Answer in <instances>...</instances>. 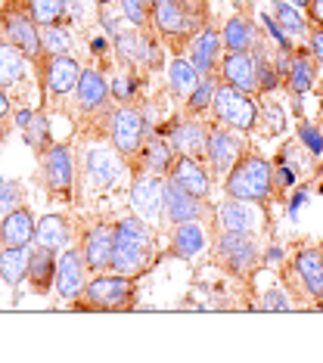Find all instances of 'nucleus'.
<instances>
[{
    "mask_svg": "<svg viewBox=\"0 0 323 363\" xmlns=\"http://www.w3.org/2000/svg\"><path fill=\"white\" fill-rule=\"evenodd\" d=\"M209 249V230L202 220H187V224H174L168 249L159 258H180V261H193L196 255H202Z\"/></svg>",
    "mask_w": 323,
    "mask_h": 363,
    "instance_id": "obj_22",
    "label": "nucleus"
},
{
    "mask_svg": "<svg viewBox=\"0 0 323 363\" xmlns=\"http://www.w3.org/2000/svg\"><path fill=\"white\" fill-rule=\"evenodd\" d=\"M212 180L214 177H212L209 164H205L202 159H193V155H184V152L174 155V164H171V171H168V184L187 189V193L199 196V199H209Z\"/></svg>",
    "mask_w": 323,
    "mask_h": 363,
    "instance_id": "obj_18",
    "label": "nucleus"
},
{
    "mask_svg": "<svg viewBox=\"0 0 323 363\" xmlns=\"http://www.w3.org/2000/svg\"><path fill=\"white\" fill-rule=\"evenodd\" d=\"M16 205H22V186L16 180L0 177V214L13 211Z\"/></svg>",
    "mask_w": 323,
    "mask_h": 363,
    "instance_id": "obj_44",
    "label": "nucleus"
},
{
    "mask_svg": "<svg viewBox=\"0 0 323 363\" xmlns=\"http://www.w3.org/2000/svg\"><path fill=\"white\" fill-rule=\"evenodd\" d=\"M69 242H72V224L62 214H44L35 224V242L31 245H40V249H50V252H62V249H69Z\"/></svg>",
    "mask_w": 323,
    "mask_h": 363,
    "instance_id": "obj_29",
    "label": "nucleus"
},
{
    "mask_svg": "<svg viewBox=\"0 0 323 363\" xmlns=\"http://www.w3.org/2000/svg\"><path fill=\"white\" fill-rule=\"evenodd\" d=\"M212 233H255L261 230V214L255 208V202H243V199H224L214 208V218H209Z\"/></svg>",
    "mask_w": 323,
    "mask_h": 363,
    "instance_id": "obj_15",
    "label": "nucleus"
},
{
    "mask_svg": "<svg viewBox=\"0 0 323 363\" xmlns=\"http://www.w3.org/2000/svg\"><path fill=\"white\" fill-rule=\"evenodd\" d=\"M221 56H224V40H221V31H214L212 26H205L187 47V60L193 62L199 75H218Z\"/></svg>",
    "mask_w": 323,
    "mask_h": 363,
    "instance_id": "obj_23",
    "label": "nucleus"
},
{
    "mask_svg": "<svg viewBox=\"0 0 323 363\" xmlns=\"http://www.w3.org/2000/svg\"><path fill=\"white\" fill-rule=\"evenodd\" d=\"M38 60H40V84H44L47 96H53V100L69 96L81 75L78 60L69 53H40Z\"/></svg>",
    "mask_w": 323,
    "mask_h": 363,
    "instance_id": "obj_13",
    "label": "nucleus"
},
{
    "mask_svg": "<svg viewBox=\"0 0 323 363\" xmlns=\"http://www.w3.org/2000/svg\"><path fill=\"white\" fill-rule=\"evenodd\" d=\"M146 112L137 103H121L112 106V118H109V143L112 150L121 155L124 162H131L140 152L146 140Z\"/></svg>",
    "mask_w": 323,
    "mask_h": 363,
    "instance_id": "obj_6",
    "label": "nucleus"
},
{
    "mask_svg": "<svg viewBox=\"0 0 323 363\" xmlns=\"http://www.w3.org/2000/svg\"><path fill=\"white\" fill-rule=\"evenodd\" d=\"M112 242H115V220H94L78 236V252L84 258L90 274H103L112 264Z\"/></svg>",
    "mask_w": 323,
    "mask_h": 363,
    "instance_id": "obj_14",
    "label": "nucleus"
},
{
    "mask_svg": "<svg viewBox=\"0 0 323 363\" xmlns=\"http://www.w3.org/2000/svg\"><path fill=\"white\" fill-rule=\"evenodd\" d=\"M280 258H283V252H280L277 245H273V249H268V255H264V261H268V264H277Z\"/></svg>",
    "mask_w": 323,
    "mask_h": 363,
    "instance_id": "obj_54",
    "label": "nucleus"
},
{
    "mask_svg": "<svg viewBox=\"0 0 323 363\" xmlns=\"http://www.w3.org/2000/svg\"><path fill=\"white\" fill-rule=\"evenodd\" d=\"M218 81L224 84L255 94L258 90V75H255V56L252 53H230L224 50L221 65H218Z\"/></svg>",
    "mask_w": 323,
    "mask_h": 363,
    "instance_id": "obj_24",
    "label": "nucleus"
},
{
    "mask_svg": "<svg viewBox=\"0 0 323 363\" xmlns=\"http://www.w3.org/2000/svg\"><path fill=\"white\" fill-rule=\"evenodd\" d=\"M10 115H13V103L6 96V87H0V121H6Z\"/></svg>",
    "mask_w": 323,
    "mask_h": 363,
    "instance_id": "obj_53",
    "label": "nucleus"
},
{
    "mask_svg": "<svg viewBox=\"0 0 323 363\" xmlns=\"http://www.w3.org/2000/svg\"><path fill=\"white\" fill-rule=\"evenodd\" d=\"M261 118L268 125V134H283L286 130V109L277 103H261Z\"/></svg>",
    "mask_w": 323,
    "mask_h": 363,
    "instance_id": "obj_43",
    "label": "nucleus"
},
{
    "mask_svg": "<svg viewBox=\"0 0 323 363\" xmlns=\"http://www.w3.org/2000/svg\"><path fill=\"white\" fill-rule=\"evenodd\" d=\"M165 189H168V177L159 174H134L131 180V208L137 218L146 224H159L165 218Z\"/></svg>",
    "mask_w": 323,
    "mask_h": 363,
    "instance_id": "obj_12",
    "label": "nucleus"
},
{
    "mask_svg": "<svg viewBox=\"0 0 323 363\" xmlns=\"http://www.w3.org/2000/svg\"><path fill=\"white\" fill-rule=\"evenodd\" d=\"M119 10L131 28L149 31V0H119Z\"/></svg>",
    "mask_w": 323,
    "mask_h": 363,
    "instance_id": "obj_42",
    "label": "nucleus"
},
{
    "mask_svg": "<svg viewBox=\"0 0 323 363\" xmlns=\"http://www.w3.org/2000/svg\"><path fill=\"white\" fill-rule=\"evenodd\" d=\"M28 6L38 26H53L65 16V0H28Z\"/></svg>",
    "mask_w": 323,
    "mask_h": 363,
    "instance_id": "obj_41",
    "label": "nucleus"
},
{
    "mask_svg": "<svg viewBox=\"0 0 323 363\" xmlns=\"http://www.w3.org/2000/svg\"><path fill=\"white\" fill-rule=\"evenodd\" d=\"M224 193L230 199H243V202H255V205H268L273 199V184H270V162L258 155L248 146L239 155L236 164L227 171L224 177Z\"/></svg>",
    "mask_w": 323,
    "mask_h": 363,
    "instance_id": "obj_3",
    "label": "nucleus"
},
{
    "mask_svg": "<svg viewBox=\"0 0 323 363\" xmlns=\"http://www.w3.org/2000/svg\"><path fill=\"white\" fill-rule=\"evenodd\" d=\"M72 96H75V106H78V112L84 115V118H94V115L106 112L112 106L109 81H106V75L97 69H81Z\"/></svg>",
    "mask_w": 323,
    "mask_h": 363,
    "instance_id": "obj_16",
    "label": "nucleus"
},
{
    "mask_svg": "<svg viewBox=\"0 0 323 363\" xmlns=\"http://www.w3.org/2000/svg\"><path fill=\"white\" fill-rule=\"evenodd\" d=\"M28 274V249H6L0 245V279L6 286H19Z\"/></svg>",
    "mask_w": 323,
    "mask_h": 363,
    "instance_id": "obj_35",
    "label": "nucleus"
},
{
    "mask_svg": "<svg viewBox=\"0 0 323 363\" xmlns=\"http://www.w3.org/2000/svg\"><path fill=\"white\" fill-rule=\"evenodd\" d=\"M0 224H4V218H0Z\"/></svg>",
    "mask_w": 323,
    "mask_h": 363,
    "instance_id": "obj_58",
    "label": "nucleus"
},
{
    "mask_svg": "<svg viewBox=\"0 0 323 363\" xmlns=\"http://www.w3.org/2000/svg\"><path fill=\"white\" fill-rule=\"evenodd\" d=\"M298 140H302V146L311 155H323V134H320V128H314V125H308V121H302V125H298Z\"/></svg>",
    "mask_w": 323,
    "mask_h": 363,
    "instance_id": "obj_45",
    "label": "nucleus"
},
{
    "mask_svg": "<svg viewBox=\"0 0 323 363\" xmlns=\"http://www.w3.org/2000/svg\"><path fill=\"white\" fill-rule=\"evenodd\" d=\"M13 125L22 130L25 143H28L35 152H44L47 146L53 143V140H50V125H47L44 112H28V109H22V112H16Z\"/></svg>",
    "mask_w": 323,
    "mask_h": 363,
    "instance_id": "obj_31",
    "label": "nucleus"
},
{
    "mask_svg": "<svg viewBox=\"0 0 323 363\" xmlns=\"http://www.w3.org/2000/svg\"><path fill=\"white\" fill-rule=\"evenodd\" d=\"M221 40H224V50L230 53H252L261 35H258V26L248 16H230L221 28Z\"/></svg>",
    "mask_w": 323,
    "mask_h": 363,
    "instance_id": "obj_27",
    "label": "nucleus"
},
{
    "mask_svg": "<svg viewBox=\"0 0 323 363\" xmlns=\"http://www.w3.org/2000/svg\"><path fill=\"white\" fill-rule=\"evenodd\" d=\"M137 308V277H121V274H97L87 279L78 298L72 301V311H87V313H124Z\"/></svg>",
    "mask_w": 323,
    "mask_h": 363,
    "instance_id": "obj_2",
    "label": "nucleus"
},
{
    "mask_svg": "<svg viewBox=\"0 0 323 363\" xmlns=\"http://www.w3.org/2000/svg\"><path fill=\"white\" fill-rule=\"evenodd\" d=\"M199 78L202 75L193 69V62H190L187 56H171V62H168V90L177 96V100H187V96L193 94Z\"/></svg>",
    "mask_w": 323,
    "mask_h": 363,
    "instance_id": "obj_33",
    "label": "nucleus"
},
{
    "mask_svg": "<svg viewBox=\"0 0 323 363\" xmlns=\"http://www.w3.org/2000/svg\"><path fill=\"white\" fill-rule=\"evenodd\" d=\"M149 4H155V0H149Z\"/></svg>",
    "mask_w": 323,
    "mask_h": 363,
    "instance_id": "obj_57",
    "label": "nucleus"
},
{
    "mask_svg": "<svg viewBox=\"0 0 323 363\" xmlns=\"http://www.w3.org/2000/svg\"><path fill=\"white\" fill-rule=\"evenodd\" d=\"M292 274L298 277V283L308 286L317 277H323V249H302L292 258Z\"/></svg>",
    "mask_w": 323,
    "mask_h": 363,
    "instance_id": "obj_37",
    "label": "nucleus"
},
{
    "mask_svg": "<svg viewBox=\"0 0 323 363\" xmlns=\"http://www.w3.org/2000/svg\"><path fill=\"white\" fill-rule=\"evenodd\" d=\"M212 109H214V121L218 125H227L239 130V134H248V130H255V125H258V103L246 90H236V87L224 84V81H218Z\"/></svg>",
    "mask_w": 323,
    "mask_h": 363,
    "instance_id": "obj_7",
    "label": "nucleus"
},
{
    "mask_svg": "<svg viewBox=\"0 0 323 363\" xmlns=\"http://www.w3.org/2000/svg\"><path fill=\"white\" fill-rule=\"evenodd\" d=\"M314 81H317V60L311 56V50H298V53H292L283 84L292 90V94H308V90L314 87Z\"/></svg>",
    "mask_w": 323,
    "mask_h": 363,
    "instance_id": "obj_30",
    "label": "nucleus"
},
{
    "mask_svg": "<svg viewBox=\"0 0 323 363\" xmlns=\"http://www.w3.org/2000/svg\"><path fill=\"white\" fill-rule=\"evenodd\" d=\"M305 292L311 295L314 308H317V304H323V277H317V279H314V283H308V286H305Z\"/></svg>",
    "mask_w": 323,
    "mask_h": 363,
    "instance_id": "obj_51",
    "label": "nucleus"
},
{
    "mask_svg": "<svg viewBox=\"0 0 323 363\" xmlns=\"http://www.w3.org/2000/svg\"><path fill=\"white\" fill-rule=\"evenodd\" d=\"M174 155H177V152L171 150L168 137L149 134V130H146L143 146H140V152L128 162V168H131V174H143V171H146V174L168 177V171H171V164H174Z\"/></svg>",
    "mask_w": 323,
    "mask_h": 363,
    "instance_id": "obj_19",
    "label": "nucleus"
},
{
    "mask_svg": "<svg viewBox=\"0 0 323 363\" xmlns=\"http://www.w3.org/2000/svg\"><path fill=\"white\" fill-rule=\"evenodd\" d=\"M140 87H143V81H140V72L134 69H124V65H119V69L112 72V81H109V94L115 103H137L140 96Z\"/></svg>",
    "mask_w": 323,
    "mask_h": 363,
    "instance_id": "obj_34",
    "label": "nucleus"
},
{
    "mask_svg": "<svg viewBox=\"0 0 323 363\" xmlns=\"http://www.w3.org/2000/svg\"><path fill=\"white\" fill-rule=\"evenodd\" d=\"M308 50L314 53V60L323 62V28L314 26V28L308 31Z\"/></svg>",
    "mask_w": 323,
    "mask_h": 363,
    "instance_id": "obj_48",
    "label": "nucleus"
},
{
    "mask_svg": "<svg viewBox=\"0 0 323 363\" xmlns=\"http://www.w3.org/2000/svg\"><path fill=\"white\" fill-rule=\"evenodd\" d=\"M180 6H184L187 13H193L199 19L209 22V0H180Z\"/></svg>",
    "mask_w": 323,
    "mask_h": 363,
    "instance_id": "obj_49",
    "label": "nucleus"
},
{
    "mask_svg": "<svg viewBox=\"0 0 323 363\" xmlns=\"http://www.w3.org/2000/svg\"><path fill=\"white\" fill-rule=\"evenodd\" d=\"M124 171H131V168L115 150L94 146V150L84 152V174L97 189H115L124 180Z\"/></svg>",
    "mask_w": 323,
    "mask_h": 363,
    "instance_id": "obj_17",
    "label": "nucleus"
},
{
    "mask_svg": "<svg viewBox=\"0 0 323 363\" xmlns=\"http://www.w3.org/2000/svg\"><path fill=\"white\" fill-rule=\"evenodd\" d=\"M214 90H218V75H202V78H199L196 90L184 100L187 115H193V118H202L205 112H212Z\"/></svg>",
    "mask_w": 323,
    "mask_h": 363,
    "instance_id": "obj_36",
    "label": "nucleus"
},
{
    "mask_svg": "<svg viewBox=\"0 0 323 363\" xmlns=\"http://www.w3.org/2000/svg\"><path fill=\"white\" fill-rule=\"evenodd\" d=\"M248 150V143L239 137V130L227 128V125H209L205 134V164L212 168V177H227V171L236 164V159Z\"/></svg>",
    "mask_w": 323,
    "mask_h": 363,
    "instance_id": "obj_10",
    "label": "nucleus"
},
{
    "mask_svg": "<svg viewBox=\"0 0 323 363\" xmlns=\"http://www.w3.org/2000/svg\"><path fill=\"white\" fill-rule=\"evenodd\" d=\"M308 193H311V186H302V189H295V196H292V199H289V218H295V214H298V208H302V205H305V199H308Z\"/></svg>",
    "mask_w": 323,
    "mask_h": 363,
    "instance_id": "obj_50",
    "label": "nucleus"
},
{
    "mask_svg": "<svg viewBox=\"0 0 323 363\" xmlns=\"http://www.w3.org/2000/svg\"><path fill=\"white\" fill-rule=\"evenodd\" d=\"M258 19H261V26L268 28V35L273 38V44H277V50H292V40H289V35H286L283 28H280V22L273 19L270 13H261Z\"/></svg>",
    "mask_w": 323,
    "mask_h": 363,
    "instance_id": "obj_46",
    "label": "nucleus"
},
{
    "mask_svg": "<svg viewBox=\"0 0 323 363\" xmlns=\"http://www.w3.org/2000/svg\"><path fill=\"white\" fill-rule=\"evenodd\" d=\"M115 60L124 69H162V44L146 28H121L115 35Z\"/></svg>",
    "mask_w": 323,
    "mask_h": 363,
    "instance_id": "obj_9",
    "label": "nucleus"
},
{
    "mask_svg": "<svg viewBox=\"0 0 323 363\" xmlns=\"http://www.w3.org/2000/svg\"><path fill=\"white\" fill-rule=\"evenodd\" d=\"M205 134H209V121H199V118H193V115H187V118L174 121V128L168 134V143H171L174 152H184V155H193V159H202V155H205Z\"/></svg>",
    "mask_w": 323,
    "mask_h": 363,
    "instance_id": "obj_25",
    "label": "nucleus"
},
{
    "mask_svg": "<svg viewBox=\"0 0 323 363\" xmlns=\"http://www.w3.org/2000/svg\"><path fill=\"white\" fill-rule=\"evenodd\" d=\"M270 16L280 22V28H283L289 38H292V35H308V22L302 19L298 6L286 4V0H273V4H270Z\"/></svg>",
    "mask_w": 323,
    "mask_h": 363,
    "instance_id": "obj_38",
    "label": "nucleus"
},
{
    "mask_svg": "<svg viewBox=\"0 0 323 363\" xmlns=\"http://www.w3.org/2000/svg\"><path fill=\"white\" fill-rule=\"evenodd\" d=\"M56 258H60V252L40 249V245H35V249L28 252V274H25V279L31 283V292L35 295H47L50 289H53Z\"/></svg>",
    "mask_w": 323,
    "mask_h": 363,
    "instance_id": "obj_28",
    "label": "nucleus"
},
{
    "mask_svg": "<svg viewBox=\"0 0 323 363\" xmlns=\"http://www.w3.org/2000/svg\"><path fill=\"white\" fill-rule=\"evenodd\" d=\"M87 264L81 258L78 249H62L60 258H56V277H53V289L62 301H75L78 292L87 283Z\"/></svg>",
    "mask_w": 323,
    "mask_h": 363,
    "instance_id": "obj_21",
    "label": "nucleus"
},
{
    "mask_svg": "<svg viewBox=\"0 0 323 363\" xmlns=\"http://www.w3.org/2000/svg\"><path fill=\"white\" fill-rule=\"evenodd\" d=\"M40 155V177L50 199H72L75 193V152L69 143H50Z\"/></svg>",
    "mask_w": 323,
    "mask_h": 363,
    "instance_id": "obj_8",
    "label": "nucleus"
},
{
    "mask_svg": "<svg viewBox=\"0 0 323 363\" xmlns=\"http://www.w3.org/2000/svg\"><path fill=\"white\" fill-rule=\"evenodd\" d=\"M270 184H273V196L277 199H286V193L295 186V168L286 159V150L280 152L277 164H270Z\"/></svg>",
    "mask_w": 323,
    "mask_h": 363,
    "instance_id": "obj_40",
    "label": "nucleus"
},
{
    "mask_svg": "<svg viewBox=\"0 0 323 363\" xmlns=\"http://www.w3.org/2000/svg\"><path fill=\"white\" fill-rule=\"evenodd\" d=\"M308 16H311L314 26L323 28V0H311V4H308Z\"/></svg>",
    "mask_w": 323,
    "mask_h": 363,
    "instance_id": "obj_52",
    "label": "nucleus"
},
{
    "mask_svg": "<svg viewBox=\"0 0 323 363\" xmlns=\"http://www.w3.org/2000/svg\"><path fill=\"white\" fill-rule=\"evenodd\" d=\"M261 311L283 313V311H292V301H289V295L283 289H270V292H264V298H261Z\"/></svg>",
    "mask_w": 323,
    "mask_h": 363,
    "instance_id": "obj_47",
    "label": "nucleus"
},
{
    "mask_svg": "<svg viewBox=\"0 0 323 363\" xmlns=\"http://www.w3.org/2000/svg\"><path fill=\"white\" fill-rule=\"evenodd\" d=\"M0 38L6 44L19 47V50L28 56V60H38L40 56V38H38V22L31 16L28 4H10L0 16Z\"/></svg>",
    "mask_w": 323,
    "mask_h": 363,
    "instance_id": "obj_11",
    "label": "nucleus"
},
{
    "mask_svg": "<svg viewBox=\"0 0 323 363\" xmlns=\"http://www.w3.org/2000/svg\"><path fill=\"white\" fill-rule=\"evenodd\" d=\"M28 75V56L0 38V87H16Z\"/></svg>",
    "mask_w": 323,
    "mask_h": 363,
    "instance_id": "obj_32",
    "label": "nucleus"
},
{
    "mask_svg": "<svg viewBox=\"0 0 323 363\" xmlns=\"http://www.w3.org/2000/svg\"><path fill=\"white\" fill-rule=\"evenodd\" d=\"M38 38H40V53H69L72 50V35L60 22H53V26H38Z\"/></svg>",
    "mask_w": 323,
    "mask_h": 363,
    "instance_id": "obj_39",
    "label": "nucleus"
},
{
    "mask_svg": "<svg viewBox=\"0 0 323 363\" xmlns=\"http://www.w3.org/2000/svg\"><path fill=\"white\" fill-rule=\"evenodd\" d=\"M286 4H292V6H308L311 0H286Z\"/></svg>",
    "mask_w": 323,
    "mask_h": 363,
    "instance_id": "obj_55",
    "label": "nucleus"
},
{
    "mask_svg": "<svg viewBox=\"0 0 323 363\" xmlns=\"http://www.w3.org/2000/svg\"><path fill=\"white\" fill-rule=\"evenodd\" d=\"M212 258L236 279L252 283L264 264V252L255 233H212Z\"/></svg>",
    "mask_w": 323,
    "mask_h": 363,
    "instance_id": "obj_4",
    "label": "nucleus"
},
{
    "mask_svg": "<svg viewBox=\"0 0 323 363\" xmlns=\"http://www.w3.org/2000/svg\"><path fill=\"white\" fill-rule=\"evenodd\" d=\"M214 214L209 199H199V196L187 193V189L168 184L165 189V220L174 224H187V220H209Z\"/></svg>",
    "mask_w": 323,
    "mask_h": 363,
    "instance_id": "obj_20",
    "label": "nucleus"
},
{
    "mask_svg": "<svg viewBox=\"0 0 323 363\" xmlns=\"http://www.w3.org/2000/svg\"><path fill=\"white\" fill-rule=\"evenodd\" d=\"M155 255V233L143 218H119L115 220V242H112V264L109 270L121 277H143Z\"/></svg>",
    "mask_w": 323,
    "mask_h": 363,
    "instance_id": "obj_1",
    "label": "nucleus"
},
{
    "mask_svg": "<svg viewBox=\"0 0 323 363\" xmlns=\"http://www.w3.org/2000/svg\"><path fill=\"white\" fill-rule=\"evenodd\" d=\"M35 214L25 205H16L13 211L4 214V224H0V245L6 249H28L35 242Z\"/></svg>",
    "mask_w": 323,
    "mask_h": 363,
    "instance_id": "obj_26",
    "label": "nucleus"
},
{
    "mask_svg": "<svg viewBox=\"0 0 323 363\" xmlns=\"http://www.w3.org/2000/svg\"><path fill=\"white\" fill-rule=\"evenodd\" d=\"M90 4H97V6H99V0H90Z\"/></svg>",
    "mask_w": 323,
    "mask_h": 363,
    "instance_id": "obj_56",
    "label": "nucleus"
},
{
    "mask_svg": "<svg viewBox=\"0 0 323 363\" xmlns=\"http://www.w3.org/2000/svg\"><path fill=\"white\" fill-rule=\"evenodd\" d=\"M205 26L209 22L187 13L180 6V0H155V4H149V31L165 44H171L174 56H184V44L190 47V40Z\"/></svg>",
    "mask_w": 323,
    "mask_h": 363,
    "instance_id": "obj_5",
    "label": "nucleus"
}]
</instances>
